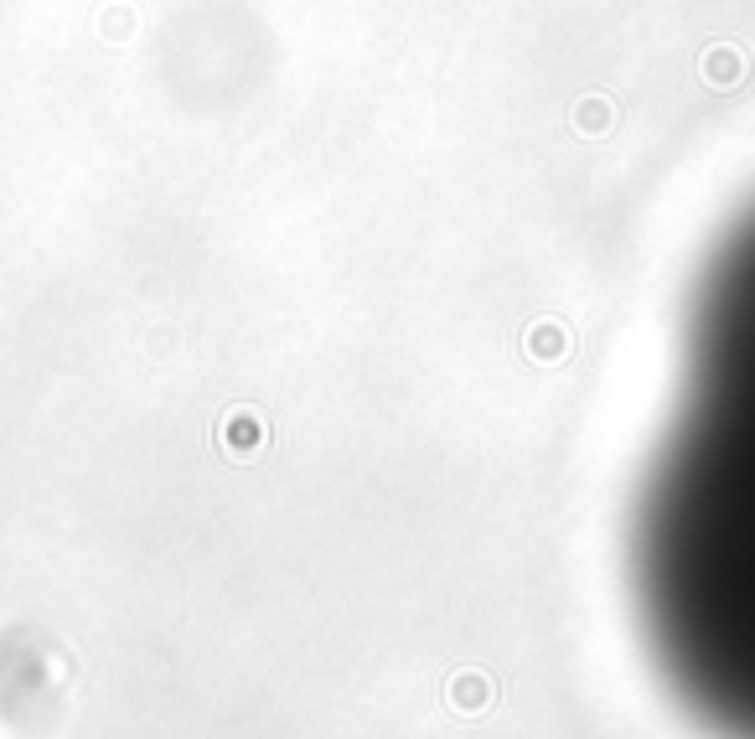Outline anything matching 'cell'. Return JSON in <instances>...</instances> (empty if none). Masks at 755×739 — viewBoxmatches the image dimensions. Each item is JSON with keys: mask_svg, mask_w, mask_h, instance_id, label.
I'll return each instance as SVG.
<instances>
[{"mask_svg": "<svg viewBox=\"0 0 755 739\" xmlns=\"http://www.w3.org/2000/svg\"><path fill=\"white\" fill-rule=\"evenodd\" d=\"M657 667L724 739H755V207L714 249L688 373L637 512Z\"/></svg>", "mask_w": 755, "mask_h": 739, "instance_id": "obj_1", "label": "cell"}]
</instances>
